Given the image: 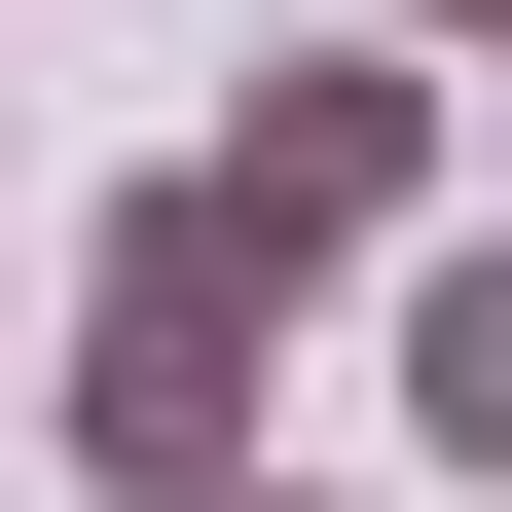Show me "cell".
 <instances>
[{
    "mask_svg": "<svg viewBox=\"0 0 512 512\" xmlns=\"http://www.w3.org/2000/svg\"><path fill=\"white\" fill-rule=\"evenodd\" d=\"M256 366H293L256 220H220V183H110V256H74V366H37V439H74L110 512H220V476H256Z\"/></svg>",
    "mask_w": 512,
    "mask_h": 512,
    "instance_id": "obj_1",
    "label": "cell"
},
{
    "mask_svg": "<svg viewBox=\"0 0 512 512\" xmlns=\"http://www.w3.org/2000/svg\"><path fill=\"white\" fill-rule=\"evenodd\" d=\"M183 183L256 220V293H330V256H403V220H439V37H293V74H256V110H220Z\"/></svg>",
    "mask_w": 512,
    "mask_h": 512,
    "instance_id": "obj_2",
    "label": "cell"
},
{
    "mask_svg": "<svg viewBox=\"0 0 512 512\" xmlns=\"http://www.w3.org/2000/svg\"><path fill=\"white\" fill-rule=\"evenodd\" d=\"M403 439L512 476V220H403Z\"/></svg>",
    "mask_w": 512,
    "mask_h": 512,
    "instance_id": "obj_3",
    "label": "cell"
},
{
    "mask_svg": "<svg viewBox=\"0 0 512 512\" xmlns=\"http://www.w3.org/2000/svg\"><path fill=\"white\" fill-rule=\"evenodd\" d=\"M366 37H512V0H366Z\"/></svg>",
    "mask_w": 512,
    "mask_h": 512,
    "instance_id": "obj_4",
    "label": "cell"
},
{
    "mask_svg": "<svg viewBox=\"0 0 512 512\" xmlns=\"http://www.w3.org/2000/svg\"><path fill=\"white\" fill-rule=\"evenodd\" d=\"M220 512H330V476H220Z\"/></svg>",
    "mask_w": 512,
    "mask_h": 512,
    "instance_id": "obj_5",
    "label": "cell"
}]
</instances>
